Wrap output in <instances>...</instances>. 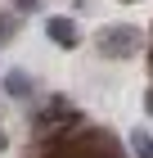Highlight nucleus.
Masks as SVG:
<instances>
[{
    "label": "nucleus",
    "instance_id": "obj_2",
    "mask_svg": "<svg viewBox=\"0 0 153 158\" xmlns=\"http://www.w3.org/2000/svg\"><path fill=\"white\" fill-rule=\"evenodd\" d=\"M95 50H99V59L126 63V59H135V54L144 50V32H140L135 23H108V27H99Z\"/></svg>",
    "mask_w": 153,
    "mask_h": 158
},
{
    "label": "nucleus",
    "instance_id": "obj_1",
    "mask_svg": "<svg viewBox=\"0 0 153 158\" xmlns=\"http://www.w3.org/2000/svg\"><path fill=\"white\" fill-rule=\"evenodd\" d=\"M77 118H86V113L77 109V104H68V95H45L32 113H27V135H32V140H45V135L72 127Z\"/></svg>",
    "mask_w": 153,
    "mask_h": 158
},
{
    "label": "nucleus",
    "instance_id": "obj_9",
    "mask_svg": "<svg viewBox=\"0 0 153 158\" xmlns=\"http://www.w3.org/2000/svg\"><path fill=\"white\" fill-rule=\"evenodd\" d=\"M122 5H140V0H122Z\"/></svg>",
    "mask_w": 153,
    "mask_h": 158
},
{
    "label": "nucleus",
    "instance_id": "obj_5",
    "mask_svg": "<svg viewBox=\"0 0 153 158\" xmlns=\"http://www.w3.org/2000/svg\"><path fill=\"white\" fill-rule=\"evenodd\" d=\"M126 154H131V158H153V127H131Z\"/></svg>",
    "mask_w": 153,
    "mask_h": 158
},
{
    "label": "nucleus",
    "instance_id": "obj_6",
    "mask_svg": "<svg viewBox=\"0 0 153 158\" xmlns=\"http://www.w3.org/2000/svg\"><path fill=\"white\" fill-rule=\"evenodd\" d=\"M18 27H23L18 14H14V9H0V45H9V41L18 36Z\"/></svg>",
    "mask_w": 153,
    "mask_h": 158
},
{
    "label": "nucleus",
    "instance_id": "obj_3",
    "mask_svg": "<svg viewBox=\"0 0 153 158\" xmlns=\"http://www.w3.org/2000/svg\"><path fill=\"white\" fill-rule=\"evenodd\" d=\"M0 90L9 99H18V104H32L36 99V77L27 73V68H5V73H0Z\"/></svg>",
    "mask_w": 153,
    "mask_h": 158
},
{
    "label": "nucleus",
    "instance_id": "obj_7",
    "mask_svg": "<svg viewBox=\"0 0 153 158\" xmlns=\"http://www.w3.org/2000/svg\"><path fill=\"white\" fill-rule=\"evenodd\" d=\"M9 9L23 18V14H36V9H41V0H9Z\"/></svg>",
    "mask_w": 153,
    "mask_h": 158
},
{
    "label": "nucleus",
    "instance_id": "obj_10",
    "mask_svg": "<svg viewBox=\"0 0 153 158\" xmlns=\"http://www.w3.org/2000/svg\"><path fill=\"white\" fill-rule=\"evenodd\" d=\"M0 73H5V68H0Z\"/></svg>",
    "mask_w": 153,
    "mask_h": 158
},
{
    "label": "nucleus",
    "instance_id": "obj_4",
    "mask_svg": "<svg viewBox=\"0 0 153 158\" xmlns=\"http://www.w3.org/2000/svg\"><path fill=\"white\" fill-rule=\"evenodd\" d=\"M45 36L54 41L59 50H77V45H81V27H77V18L54 14V18H45Z\"/></svg>",
    "mask_w": 153,
    "mask_h": 158
},
{
    "label": "nucleus",
    "instance_id": "obj_8",
    "mask_svg": "<svg viewBox=\"0 0 153 158\" xmlns=\"http://www.w3.org/2000/svg\"><path fill=\"white\" fill-rule=\"evenodd\" d=\"M5 149H9V131L0 127V154H5Z\"/></svg>",
    "mask_w": 153,
    "mask_h": 158
}]
</instances>
